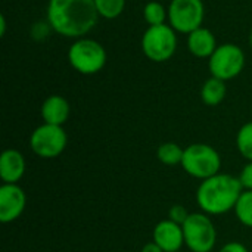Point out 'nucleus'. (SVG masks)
Listing matches in <instances>:
<instances>
[{"label":"nucleus","instance_id":"1a4fd4ad","mask_svg":"<svg viewBox=\"0 0 252 252\" xmlns=\"http://www.w3.org/2000/svg\"><path fill=\"white\" fill-rule=\"evenodd\" d=\"M202 0H171L168 6V21L174 31L190 34L198 30L204 21Z\"/></svg>","mask_w":252,"mask_h":252},{"label":"nucleus","instance_id":"a211bd4d","mask_svg":"<svg viewBox=\"0 0 252 252\" xmlns=\"http://www.w3.org/2000/svg\"><path fill=\"white\" fill-rule=\"evenodd\" d=\"M236 146L247 161H252V123H247L239 128L236 134Z\"/></svg>","mask_w":252,"mask_h":252},{"label":"nucleus","instance_id":"4468645a","mask_svg":"<svg viewBox=\"0 0 252 252\" xmlns=\"http://www.w3.org/2000/svg\"><path fill=\"white\" fill-rule=\"evenodd\" d=\"M188 49L196 58H211L217 49L214 34L204 27L192 31L188 37Z\"/></svg>","mask_w":252,"mask_h":252},{"label":"nucleus","instance_id":"6ab92c4d","mask_svg":"<svg viewBox=\"0 0 252 252\" xmlns=\"http://www.w3.org/2000/svg\"><path fill=\"white\" fill-rule=\"evenodd\" d=\"M143 16L149 27L164 25L165 18H168V10H165V7L158 1H149L143 9Z\"/></svg>","mask_w":252,"mask_h":252},{"label":"nucleus","instance_id":"423d86ee","mask_svg":"<svg viewBox=\"0 0 252 252\" xmlns=\"http://www.w3.org/2000/svg\"><path fill=\"white\" fill-rule=\"evenodd\" d=\"M177 49L176 31L171 25L149 27L142 37V50L152 62H165Z\"/></svg>","mask_w":252,"mask_h":252},{"label":"nucleus","instance_id":"f8f14e48","mask_svg":"<svg viewBox=\"0 0 252 252\" xmlns=\"http://www.w3.org/2000/svg\"><path fill=\"white\" fill-rule=\"evenodd\" d=\"M25 174L24 155L16 149H6L0 157V177L3 183L16 185Z\"/></svg>","mask_w":252,"mask_h":252},{"label":"nucleus","instance_id":"7ed1b4c3","mask_svg":"<svg viewBox=\"0 0 252 252\" xmlns=\"http://www.w3.org/2000/svg\"><path fill=\"white\" fill-rule=\"evenodd\" d=\"M180 165L185 173L202 182L220 173L221 157L207 143H193L185 149Z\"/></svg>","mask_w":252,"mask_h":252},{"label":"nucleus","instance_id":"9b49d317","mask_svg":"<svg viewBox=\"0 0 252 252\" xmlns=\"http://www.w3.org/2000/svg\"><path fill=\"white\" fill-rule=\"evenodd\" d=\"M154 242L158 244L164 252H179L185 245V235L182 224L173 220H161L154 229Z\"/></svg>","mask_w":252,"mask_h":252},{"label":"nucleus","instance_id":"aec40b11","mask_svg":"<svg viewBox=\"0 0 252 252\" xmlns=\"http://www.w3.org/2000/svg\"><path fill=\"white\" fill-rule=\"evenodd\" d=\"M94 4L99 12V16L114 19L123 13L126 0H94Z\"/></svg>","mask_w":252,"mask_h":252},{"label":"nucleus","instance_id":"9d476101","mask_svg":"<svg viewBox=\"0 0 252 252\" xmlns=\"http://www.w3.org/2000/svg\"><path fill=\"white\" fill-rule=\"evenodd\" d=\"M27 205V195L18 185L3 183L0 188V221L3 224L18 220Z\"/></svg>","mask_w":252,"mask_h":252},{"label":"nucleus","instance_id":"39448f33","mask_svg":"<svg viewBox=\"0 0 252 252\" xmlns=\"http://www.w3.org/2000/svg\"><path fill=\"white\" fill-rule=\"evenodd\" d=\"M71 66L83 74L92 75L99 72L106 63V50L100 43L92 38H78L68 52Z\"/></svg>","mask_w":252,"mask_h":252},{"label":"nucleus","instance_id":"20e7f679","mask_svg":"<svg viewBox=\"0 0 252 252\" xmlns=\"http://www.w3.org/2000/svg\"><path fill=\"white\" fill-rule=\"evenodd\" d=\"M185 245L192 252H211L217 242V230L205 213H190L183 223Z\"/></svg>","mask_w":252,"mask_h":252},{"label":"nucleus","instance_id":"6e6552de","mask_svg":"<svg viewBox=\"0 0 252 252\" xmlns=\"http://www.w3.org/2000/svg\"><path fill=\"white\" fill-rule=\"evenodd\" d=\"M208 66L213 77L223 81L232 80L238 77L245 66L244 50L233 43L217 46L216 52L210 58Z\"/></svg>","mask_w":252,"mask_h":252},{"label":"nucleus","instance_id":"f03ea898","mask_svg":"<svg viewBox=\"0 0 252 252\" xmlns=\"http://www.w3.org/2000/svg\"><path fill=\"white\" fill-rule=\"evenodd\" d=\"M242 192L239 177L219 173L201 182L196 189V204L208 216H221L235 210Z\"/></svg>","mask_w":252,"mask_h":252},{"label":"nucleus","instance_id":"dca6fc26","mask_svg":"<svg viewBox=\"0 0 252 252\" xmlns=\"http://www.w3.org/2000/svg\"><path fill=\"white\" fill-rule=\"evenodd\" d=\"M183 154H185V149H182L177 143L174 142H167V143H162L158 151H157V157L158 159L165 164V165H177V164H182V159H183Z\"/></svg>","mask_w":252,"mask_h":252},{"label":"nucleus","instance_id":"b1692460","mask_svg":"<svg viewBox=\"0 0 252 252\" xmlns=\"http://www.w3.org/2000/svg\"><path fill=\"white\" fill-rule=\"evenodd\" d=\"M142 252H164V251H162V248H161L158 244H155V242L152 241V242H148L146 245H143Z\"/></svg>","mask_w":252,"mask_h":252},{"label":"nucleus","instance_id":"2eb2a0df","mask_svg":"<svg viewBox=\"0 0 252 252\" xmlns=\"http://www.w3.org/2000/svg\"><path fill=\"white\" fill-rule=\"evenodd\" d=\"M226 92H227L226 81L216 78V77H211L204 83V86L201 89V97H202V102L205 105L217 106L224 100Z\"/></svg>","mask_w":252,"mask_h":252},{"label":"nucleus","instance_id":"a878e982","mask_svg":"<svg viewBox=\"0 0 252 252\" xmlns=\"http://www.w3.org/2000/svg\"><path fill=\"white\" fill-rule=\"evenodd\" d=\"M250 43H251V47H252V31H251V35H250Z\"/></svg>","mask_w":252,"mask_h":252},{"label":"nucleus","instance_id":"0eeeda50","mask_svg":"<svg viewBox=\"0 0 252 252\" xmlns=\"http://www.w3.org/2000/svg\"><path fill=\"white\" fill-rule=\"evenodd\" d=\"M66 143L68 136L62 126L44 123L38 126L30 136L31 151L43 159H52L59 157L65 151Z\"/></svg>","mask_w":252,"mask_h":252},{"label":"nucleus","instance_id":"4be33fe9","mask_svg":"<svg viewBox=\"0 0 252 252\" xmlns=\"http://www.w3.org/2000/svg\"><path fill=\"white\" fill-rule=\"evenodd\" d=\"M239 180L244 190H252V161H248V164L242 168Z\"/></svg>","mask_w":252,"mask_h":252},{"label":"nucleus","instance_id":"f257e3e1","mask_svg":"<svg viewBox=\"0 0 252 252\" xmlns=\"http://www.w3.org/2000/svg\"><path fill=\"white\" fill-rule=\"evenodd\" d=\"M94 0H49L47 21L61 35L83 38L97 24Z\"/></svg>","mask_w":252,"mask_h":252},{"label":"nucleus","instance_id":"ddd939ff","mask_svg":"<svg viewBox=\"0 0 252 252\" xmlns=\"http://www.w3.org/2000/svg\"><path fill=\"white\" fill-rule=\"evenodd\" d=\"M71 114V106L68 100L59 94L49 96L41 105V118L46 124L63 126Z\"/></svg>","mask_w":252,"mask_h":252},{"label":"nucleus","instance_id":"412c9836","mask_svg":"<svg viewBox=\"0 0 252 252\" xmlns=\"http://www.w3.org/2000/svg\"><path fill=\"white\" fill-rule=\"evenodd\" d=\"M189 214H190V213L186 210V207H183V205H173V207L170 208V211H168V219L173 220L174 223L183 226V223L188 220Z\"/></svg>","mask_w":252,"mask_h":252},{"label":"nucleus","instance_id":"f3484780","mask_svg":"<svg viewBox=\"0 0 252 252\" xmlns=\"http://www.w3.org/2000/svg\"><path fill=\"white\" fill-rule=\"evenodd\" d=\"M235 214L238 220L241 221V224L252 229V190L242 192V195L239 196L236 202Z\"/></svg>","mask_w":252,"mask_h":252},{"label":"nucleus","instance_id":"5701e85b","mask_svg":"<svg viewBox=\"0 0 252 252\" xmlns=\"http://www.w3.org/2000/svg\"><path fill=\"white\" fill-rule=\"evenodd\" d=\"M219 252H250L248 251V248L244 245V244H241V242H236V241H233V242H227L221 250Z\"/></svg>","mask_w":252,"mask_h":252},{"label":"nucleus","instance_id":"393cba45","mask_svg":"<svg viewBox=\"0 0 252 252\" xmlns=\"http://www.w3.org/2000/svg\"><path fill=\"white\" fill-rule=\"evenodd\" d=\"M6 34V18L4 15L0 16V35H4Z\"/></svg>","mask_w":252,"mask_h":252}]
</instances>
